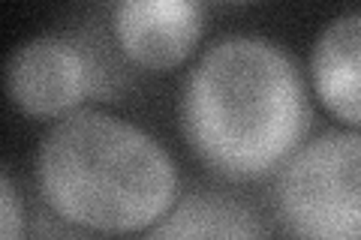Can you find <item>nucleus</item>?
Wrapping results in <instances>:
<instances>
[{
    "label": "nucleus",
    "mask_w": 361,
    "mask_h": 240,
    "mask_svg": "<svg viewBox=\"0 0 361 240\" xmlns=\"http://www.w3.org/2000/svg\"><path fill=\"white\" fill-rule=\"evenodd\" d=\"M313 94L346 127L361 130V13L337 15L310 51Z\"/></svg>",
    "instance_id": "6"
},
{
    "label": "nucleus",
    "mask_w": 361,
    "mask_h": 240,
    "mask_svg": "<svg viewBox=\"0 0 361 240\" xmlns=\"http://www.w3.org/2000/svg\"><path fill=\"white\" fill-rule=\"evenodd\" d=\"M151 237H262L268 228L259 213L241 198L220 196V192H193L178 198L175 208L157 222Z\"/></svg>",
    "instance_id": "7"
},
{
    "label": "nucleus",
    "mask_w": 361,
    "mask_h": 240,
    "mask_svg": "<svg viewBox=\"0 0 361 240\" xmlns=\"http://www.w3.org/2000/svg\"><path fill=\"white\" fill-rule=\"evenodd\" d=\"M220 4H250V0H220Z\"/></svg>",
    "instance_id": "9"
},
{
    "label": "nucleus",
    "mask_w": 361,
    "mask_h": 240,
    "mask_svg": "<svg viewBox=\"0 0 361 240\" xmlns=\"http://www.w3.org/2000/svg\"><path fill=\"white\" fill-rule=\"evenodd\" d=\"M205 33L202 0H115L111 37L118 51L145 72L178 70Z\"/></svg>",
    "instance_id": "5"
},
{
    "label": "nucleus",
    "mask_w": 361,
    "mask_h": 240,
    "mask_svg": "<svg viewBox=\"0 0 361 240\" xmlns=\"http://www.w3.org/2000/svg\"><path fill=\"white\" fill-rule=\"evenodd\" d=\"M178 111L190 151L226 180L280 171L313 120L295 61L262 37L214 42L187 75Z\"/></svg>",
    "instance_id": "1"
},
{
    "label": "nucleus",
    "mask_w": 361,
    "mask_h": 240,
    "mask_svg": "<svg viewBox=\"0 0 361 240\" xmlns=\"http://www.w3.org/2000/svg\"><path fill=\"white\" fill-rule=\"evenodd\" d=\"M37 187L49 210L82 232L148 234L175 208L180 177L148 130L109 111L78 108L42 135Z\"/></svg>",
    "instance_id": "2"
},
{
    "label": "nucleus",
    "mask_w": 361,
    "mask_h": 240,
    "mask_svg": "<svg viewBox=\"0 0 361 240\" xmlns=\"http://www.w3.org/2000/svg\"><path fill=\"white\" fill-rule=\"evenodd\" d=\"M94 84V61L58 33L21 42L6 61V96L27 118H66L82 108Z\"/></svg>",
    "instance_id": "4"
},
{
    "label": "nucleus",
    "mask_w": 361,
    "mask_h": 240,
    "mask_svg": "<svg viewBox=\"0 0 361 240\" xmlns=\"http://www.w3.org/2000/svg\"><path fill=\"white\" fill-rule=\"evenodd\" d=\"M0 204H4V210H0V232H4L6 240H16L25 232V204H21L13 175L6 168L0 175Z\"/></svg>",
    "instance_id": "8"
},
{
    "label": "nucleus",
    "mask_w": 361,
    "mask_h": 240,
    "mask_svg": "<svg viewBox=\"0 0 361 240\" xmlns=\"http://www.w3.org/2000/svg\"><path fill=\"white\" fill-rule=\"evenodd\" d=\"M274 216L286 234L361 240V130H329L277 171Z\"/></svg>",
    "instance_id": "3"
}]
</instances>
